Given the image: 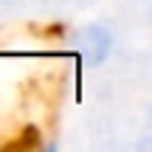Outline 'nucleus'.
Instances as JSON below:
<instances>
[]
</instances>
